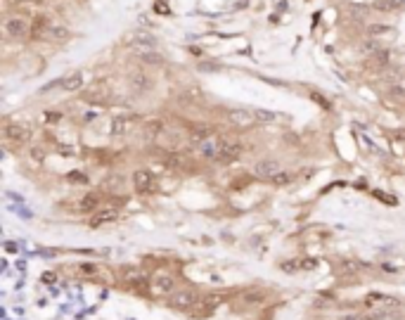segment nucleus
I'll return each mask as SVG.
<instances>
[{
	"mask_svg": "<svg viewBox=\"0 0 405 320\" xmlns=\"http://www.w3.org/2000/svg\"><path fill=\"white\" fill-rule=\"evenodd\" d=\"M3 29L12 40H24L26 36H31V19H26L24 15H10Z\"/></svg>",
	"mask_w": 405,
	"mask_h": 320,
	"instance_id": "obj_1",
	"label": "nucleus"
},
{
	"mask_svg": "<svg viewBox=\"0 0 405 320\" xmlns=\"http://www.w3.org/2000/svg\"><path fill=\"white\" fill-rule=\"evenodd\" d=\"M223 145H225V140H220V138H206V140L199 142V156H204V159H211V162H220V152H223Z\"/></svg>",
	"mask_w": 405,
	"mask_h": 320,
	"instance_id": "obj_2",
	"label": "nucleus"
},
{
	"mask_svg": "<svg viewBox=\"0 0 405 320\" xmlns=\"http://www.w3.org/2000/svg\"><path fill=\"white\" fill-rule=\"evenodd\" d=\"M254 171H256L258 178H265V180H270V183H275V178H277L284 169H282L277 162H273V159H265V162H258Z\"/></svg>",
	"mask_w": 405,
	"mask_h": 320,
	"instance_id": "obj_3",
	"label": "nucleus"
},
{
	"mask_svg": "<svg viewBox=\"0 0 405 320\" xmlns=\"http://www.w3.org/2000/svg\"><path fill=\"white\" fill-rule=\"evenodd\" d=\"M173 289V278L171 275H154L152 278V282H149V292L154 294V297H164V294H171Z\"/></svg>",
	"mask_w": 405,
	"mask_h": 320,
	"instance_id": "obj_4",
	"label": "nucleus"
},
{
	"mask_svg": "<svg viewBox=\"0 0 405 320\" xmlns=\"http://www.w3.org/2000/svg\"><path fill=\"white\" fill-rule=\"evenodd\" d=\"M133 121H135V117H131V114H117V117L111 119V124H109L111 135H117V138L126 135V133L131 131Z\"/></svg>",
	"mask_w": 405,
	"mask_h": 320,
	"instance_id": "obj_5",
	"label": "nucleus"
},
{
	"mask_svg": "<svg viewBox=\"0 0 405 320\" xmlns=\"http://www.w3.org/2000/svg\"><path fill=\"white\" fill-rule=\"evenodd\" d=\"M5 138H8L10 142H15V145H24V142L31 138V133L19 124H10V126H5Z\"/></svg>",
	"mask_w": 405,
	"mask_h": 320,
	"instance_id": "obj_6",
	"label": "nucleus"
},
{
	"mask_svg": "<svg viewBox=\"0 0 405 320\" xmlns=\"http://www.w3.org/2000/svg\"><path fill=\"white\" fill-rule=\"evenodd\" d=\"M47 31H50V19L45 15H36L31 19V38L38 40V38H45Z\"/></svg>",
	"mask_w": 405,
	"mask_h": 320,
	"instance_id": "obj_7",
	"label": "nucleus"
},
{
	"mask_svg": "<svg viewBox=\"0 0 405 320\" xmlns=\"http://www.w3.org/2000/svg\"><path fill=\"white\" fill-rule=\"evenodd\" d=\"M128 81H131V88L135 90V93H147L149 88L154 86V83H152V78H149L145 71H133Z\"/></svg>",
	"mask_w": 405,
	"mask_h": 320,
	"instance_id": "obj_8",
	"label": "nucleus"
},
{
	"mask_svg": "<svg viewBox=\"0 0 405 320\" xmlns=\"http://www.w3.org/2000/svg\"><path fill=\"white\" fill-rule=\"evenodd\" d=\"M227 119H230V124L240 126V128H247V126H251L256 121V114H251V112H247V110H235L227 114Z\"/></svg>",
	"mask_w": 405,
	"mask_h": 320,
	"instance_id": "obj_9",
	"label": "nucleus"
},
{
	"mask_svg": "<svg viewBox=\"0 0 405 320\" xmlns=\"http://www.w3.org/2000/svg\"><path fill=\"white\" fill-rule=\"evenodd\" d=\"M133 185H135V190H140V192H147V190L152 188V171L138 169V171L133 173Z\"/></svg>",
	"mask_w": 405,
	"mask_h": 320,
	"instance_id": "obj_10",
	"label": "nucleus"
},
{
	"mask_svg": "<svg viewBox=\"0 0 405 320\" xmlns=\"http://www.w3.org/2000/svg\"><path fill=\"white\" fill-rule=\"evenodd\" d=\"M171 304L176 308H192L197 304V294L195 292H178V294L171 297Z\"/></svg>",
	"mask_w": 405,
	"mask_h": 320,
	"instance_id": "obj_11",
	"label": "nucleus"
},
{
	"mask_svg": "<svg viewBox=\"0 0 405 320\" xmlns=\"http://www.w3.org/2000/svg\"><path fill=\"white\" fill-rule=\"evenodd\" d=\"M60 86H62L67 93H76L78 88L83 86V74H81V71H74V74H69V76L62 78V83H60Z\"/></svg>",
	"mask_w": 405,
	"mask_h": 320,
	"instance_id": "obj_12",
	"label": "nucleus"
},
{
	"mask_svg": "<svg viewBox=\"0 0 405 320\" xmlns=\"http://www.w3.org/2000/svg\"><path fill=\"white\" fill-rule=\"evenodd\" d=\"M372 8L379 12H398V10H405V0H377Z\"/></svg>",
	"mask_w": 405,
	"mask_h": 320,
	"instance_id": "obj_13",
	"label": "nucleus"
},
{
	"mask_svg": "<svg viewBox=\"0 0 405 320\" xmlns=\"http://www.w3.org/2000/svg\"><path fill=\"white\" fill-rule=\"evenodd\" d=\"M240 154H242L240 145H235V142H225V145H223V152H220V162H235Z\"/></svg>",
	"mask_w": 405,
	"mask_h": 320,
	"instance_id": "obj_14",
	"label": "nucleus"
},
{
	"mask_svg": "<svg viewBox=\"0 0 405 320\" xmlns=\"http://www.w3.org/2000/svg\"><path fill=\"white\" fill-rule=\"evenodd\" d=\"M117 219V211L114 209H100V214L97 216H93V226H102V223H107V221H114Z\"/></svg>",
	"mask_w": 405,
	"mask_h": 320,
	"instance_id": "obj_15",
	"label": "nucleus"
},
{
	"mask_svg": "<svg viewBox=\"0 0 405 320\" xmlns=\"http://www.w3.org/2000/svg\"><path fill=\"white\" fill-rule=\"evenodd\" d=\"M78 206H81V211H93V209H97V206H100V195H88V197H83Z\"/></svg>",
	"mask_w": 405,
	"mask_h": 320,
	"instance_id": "obj_16",
	"label": "nucleus"
},
{
	"mask_svg": "<svg viewBox=\"0 0 405 320\" xmlns=\"http://www.w3.org/2000/svg\"><path fill=\"white\" fill-rule=\"evenodd\" d=\"M45 38H50V40H64V38H69V31H67L64 26H50V31H47Z\"/></svg>",
	"mask_w": 405,
	"mask_h": 320,
	"instance_id": "obj_17",
	"label": "nucleus"
},
{
	"mask_svg": "<svg viewBox=\"0 0 405 320\" xmlns=\"http://www.w3.org/2000/svg\"><path fill=\"white\" fill-rule=\"evenodd\" d=\"M360 50H363L365 55H370V57H372V55H377V52H379V43H377V40H374V38H367L365 43L360 45Z\"/></svg>",
	"mask_w": 405,
	"mask_h": 320,
	"instance_id": "obj_18",
	"label": "nucleus"
},
{
	"mask_svg": "<svg viewBox=\"0 0 405 320\" xmlns=\"http://www.w3.org/2000/svg\"><path fill=\"white\" fill-rule=\"evenodd\" d=\"M372 64L374 67H379V69L386 67V64H389V50H379L377 55H372Z\"/></svg>",
	"mask_w": 405,
	"mask_h": 320,
	"instance_id": "obj_19",
	"label": "nucleus"
},
{
	"mask_svg": "<svg viewBox=\"0 0 405 320\" xmlns=\"http://www.w3.org/2000/svg\"><path fill=\"white\" fill-rule=\"evenodd\" d=\"M102 93H104L102 88H90V90L86 93V100H90V102L97 100V102H100V100H104V95H102Z\"/></svg>",
	"mask_w": 405,
	"mask_h": 320,
	"instance_id": "obj_20",
	"label": "nucleus"
},
{
	"mask_svg": "<svg viewBox=\"0 0 405 320\" xmlns=\"http://www.w3.org/2000/svg\"><path fill=\"white\" fill-rule=\"evenodd\" d=\"M43 121H45V124H60V121H62V114H60V112H45Z\"/></svg>",
	"mask_w": 405,
	"mask_h": 320,
	"instance_id": "obj_21",
	"label": "nucleus"
},
{
	"mask_svg": "<svg viewBox=\"0 0 405 320\" xmlns=\"http://www.w3.org/2000/svg\"><path fill=\"white\" fill-rule=\"evenodd\" d=\"M389 31L391 29L384 26V24H372V26H370V33H372V36H377V33H389Z\"/></svg>",
	"mask_w": 405,
	"mask_h": 320,
	"instance_id": "obj_22",
	"label": "nucleus"
},
{
	"mask_svg": "<svg viewBox=\"0 0 405 320\" xmlns=\"http://www.w3.org/2000/svg\"><path fill=\"white\" fill-rule=\"evenodd\" d=\"M159 131H161V124H159V121H152V124H147V133H149V135H156Z\"/></svg>",
	"mask_w": 405,
	"mask_h": 320,
	"instance_id": "obj_23",
	"label": "nucleus"
},
{
	"mask_svg": "<svg viewBox=\"0 0 405 320\" xmlns=\"http://www.w3.org/2000/svg\"><path fill=\"white\" fill-rule=\"evenodd\" d=\"M86 121H93V119H97V112H86Z\"/></svg>",
	"mask_w": 405,
	"mask_h": 320,
	"instance_id": "obj_24",
	"label": "nucleus"
},
{
	"mask_svg": "<svg viewBox=\"0 0 405 320\" xmlns=\"http://www.w3.org/2000/svg\"><path fill=\"white\" fill-rule=\"evenodd\" d=\"M19 3H31V0H19Z\"/></svg>",
	"mask_w": 405,
	"mask_h": 320,
	"instance_id": "obj_25",
	"label": "nucleus"
}]
</instances>
